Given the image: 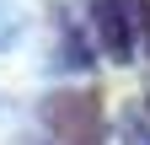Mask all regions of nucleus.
I'll return each mask as SVG.
<instances>
[{"mask_svg":"<svg viewBox=\"0 0 150 145\" xmlns=\"http://www.w3.org/2000/svg\"><path fill=\"white\" fill-rule=\"evenodd\" d=\"M43 124L59 145H102V97L97 92H59L43 102Z\"/></svg>","mask_w":150,"mask_h":145,"instance_id":"nucleus-1","label":"nucleus"},{"mask_svg":"<svg viewBox=\"0 0 150 145\" xmlns=\"http://www.w3.org/2000/svg\"><path fill=\"white\" fill-rule=\"evenodd\" d=\"M16 38V6H11V0H0V48H6Z\"/></svg>","mask_w":150,"mask_h":145,"instance_id":"nucleus-3","label":"nucleus"},{"mask_svg":"<svg viewBox=\"0 0 150 145\" xmlns=\"http://www.w3.org/2000/svg\"><path fill=\"white\" fill-rule=\"evenodd\" d=\"M91 6H97V27H102L107 54L112 59H129V16H123V6L118 0H91Z\"/></svg>","mask_w":150,"mask_h":145,"instance_id":"nucleus-2","label":"nucleus"}]
</instances>
